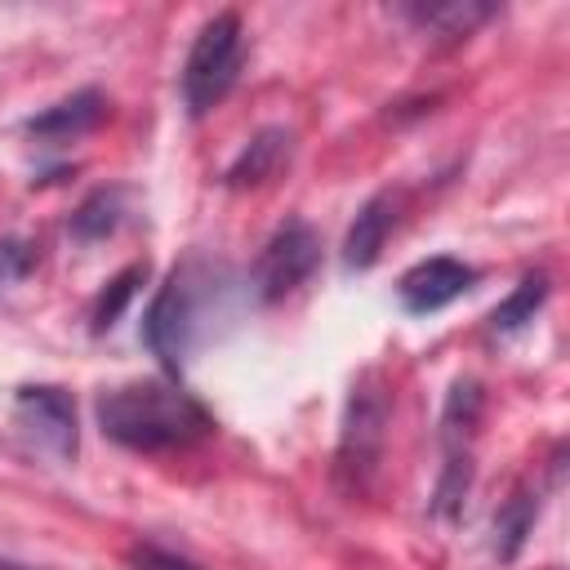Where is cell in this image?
I'll list each match as a JSON object with an SVG mask.
<instances>
[{
    "mask_svg": "<svg viewBox=\"0 0 570 570\" xmlns=\"http://www.w3.org/2000/svg\"><path fill=\"white\" fill-rule=\"evenodd\" d=\"M102 111H107V98H102L98 89H80V94H71V98L53 102L49 111L31 116L27 129L40 134V138H58V142H62V138H76V134L94 129V125L102 120Z\"/></svg>",
    "mask_w": 570,
    "mask_h": 570,
    "instance_id": "9",
    "label": "cell"
},
{
    "mask_svg": "<svg viewBox=\"0 0 570 570\" xmlns=\"http://www.w3.org/2000/svg\"><path fill=\"white\" fill-rule=\"evenodd\" d=\"M289 156V134L285 129H263L227 169V187H254L263 178H272L281 169V160Z\"/></svg>",
    "mask_w": 570,
    "mask_h": 570,
    "instance_id": "10",
    "label": "cell"
},
{
    "mask_svg": "<svg viewBox=\"0 0 570 570\" xmlns=\"http://www.w3.org/2000/svg\"><path fill=\"white\" fill-rule=\"evenodd\" d=\"M218 294H223L218 276L205 272L200 263L174 267L169 281L156 289V298L142 316V338L169 374H178L187 365V356L196 352V343L209 334V316L218 307Z\"/></svg>",
    "mask_w": 570,
    "mask_h": 570,
    "instance_id": "2",
    "label": "cell"
},
{
    "mask_svg": "<svg viewBox=\"0 0 570 570\" xmlns=\"http://www.w3.org/2000/svg\"><path fill=\"white\" fill-rule=\"evenodd\" d=\"M31 263H36V249H31L27 240H0V285L27 276Z\"/></svg>",
    "mask_w": 570,
    "mask_h": 570,
    "instance_id": "16",
    "label": "cell"
},
{
    "mask_svg": "<svg viewBox=\"0 0 570 570\" xmlns=\"http://www.w3.org/2000/svg\"><path fill=\"white\" fill-rule=\"evenodd\" d=\"M543 298H548V276H543V272L521 276V285H517V289L494 307L490 330H494V334H512V330L530 325V321H534V312L543 307Z\"/></svg>",
    "mask_w": 570,
    "mask_h": 570,
    "instance_id": "11",
    "label": "cell"
},
{
    "mask_svg": "<svg viewBox=\"0 0 570 570\" xmlns=\"http://www.w3.org/2000/svg\"><path fill=\"white\" fill-rule=\"evenodd\" d=\"M98 428L125 450L165 454L187 450L214 432L205 405L169 379H134L98 396Z\"/></svg>",
    "mask_w": 570,
    "mask_h": 570,
    "instance_id": "1",
    "label": "cell"
},
{
    "mask_svg": "<svg viewBox=\"0 0 570 570\" xmlns=\"http://www.w3.org/2000/svg\"><path fill=\"white\" fill-rule=\"evenodd\" d=\"M147 281V263H129L120 276H111L107 281V289L94 298V312H89V321H94V334H102V330H111L116 321H120V312L129 307V298L138 294V285Z\"/></svg>",
    "mask_w": 570,
    "mask_h": 570,
    "instance_id": "12",
    "label": "cell"
},
{
    "mask_svg": "<svg viewBox=\"0 0 570 570\" xmlns=\"http://www.w3.org/2000/svg\"><path fill=\"white\" fill-rule=\"evenodd\" d=\"M120 200H125V191H94L76 214H71V232L80 236V240H98V236H107V232H116V223H120Z\"/></svg>",
    "mask_w": 570,
    "mask_h": 570,
    "instance_id": "13",
    "label": "cell"
},
{
    "mask_svg": "<svg viewBox=\"0 0 570 570\" xmlns=\"http://www.w3.org/2000/svg\"><path fill=\"white\" fill-rule=\"evenodd\" d=\"M392 223H396V200H392V191L370 196V200L361 205L356 223L347 227V240H343V263H347L352 272L374 267V263H379V254H383V240H387Z\"/></svg>",
    "mask_w": 570,
    "mask_h": 570,
    "instance_id": "8",
    "label": "cell"
},
{
    "mask_svg": "<svg viewBox=\"0 0 570 570\" xmlns=\"http://www.w3.org/2000/svg\"><path fill=\"white\" fill-rule=\"evenodd\" d=\"M530 521H534V503H530V494H512V499L503 503V512L494 517V534H499V557H503V561L517 557L521 539L530 534Z\"/></svg>",
    "mask_w": 570,
    "mask_h": 570,
    "instance_id": "15",
    "label": "cell"
},
{
    "mask_svg": "<svg viewBox=\"0 0 570 570\" xmlns=\"http://www.w3.org/2000/svg\"><path fill=\"white\" fill-rule=\"evenodd\" d=\"M383 423H387V396L379 387H370V379H361V387L352 392L347 423H343V445H338V472L356 476V485L379 463Z\"/></svg>",
    "mask_w": 570,
    "mask_h": 570,
    "instance_id": "6",
    "label": "cell"
},
{
    "mask_svg": "<svg viewBox=\"0 0 570 570\" xmlns=\"http://www.w3.org/2000/svg\"><path fill=\"white\" fill-rule=\"evenodd\" d=\"M472 281H476V272H472L468 263H459V258H450V254H436V258L414 263V267L401 276L396 294H401V307H405L410 316H428V312H441V307H450L454 298H463V294L472 289Z\"/></svg>",
    "mask_w": 570,
    "mask_h": 570,
    "instance_id": "7",
    "label": "cell"
},
{
    "mask_svg": "<svg viewBox=\"0 0 570 570\" xmlns=\"http://www.w3.org/2000/svg\"><path fill=\"white\" fill-rule=\"evenodd\" d=\"M490 13H494L490 4H423V9H410V18H419L423 27H432L441 36H468Z\"/></svg>",
    "mask_w": 570,
    "mask_h": 570,
    "instance_id": "14",
    "label": "cell"
},
{
    "mask_svg": "<svg viewBox=\"0 0 570 570\" xmlns=\"http://www.w3.org/2000/svg\"><path fill=\"white\" fill-rule=\"evenodd\" d=\"M316 263H321V236L312 232V223L307 218H285L267 236V245H263V254L254 263L249 285H254V294L263 303H276L285 294H294L316 272Z\"/></svg>",
    "mask_w": 570,
    "mask_h": 570,
    "instance_id": "4",
    "label": "cell"
},
{
    "mask_svg": "<svg viewBox=\"0 0 570 570\" xmlns=\"http://www.w3.org/2000/svg\"><path fill=\"white\" fill-rule=\"evenodd\" d=\"M129 566L134 570H200V566H191V561H183V557H174L165 548H134Z\"/></svg>",
    "mask_w": 570,
    "mask_h": 570,
    "instance_id": "17",
    "label": "cell"
},
{
    "mask_svg": "<svg viewBox=\"0 0 570 570\" xmlns=\"http://www.w3.org/2000/svg\"><path fill=\"white\" fill-rule=\"evenodd\" d=\"M240 58H245L240 18L232 9L214 13L200 27V36L191 40V53H187V67H183V102H187L191 116H205L227 98V89L240 76Z\"/></svg>",
    "mask_w": 570,
    "mask_h": 570,
    "instance_id": "3",
    "label": "cell"
},
{
    "mask_svg": "<svg viewBox=\"0 0 570 570\" xmlns=\"http://www.w3.org/2000/svg\"><path fill=\"white\" fill-rule=\"evenodd\" d=\"M0 570H31V566H18V561H4V557H0Z\"/></svg>",
    "mask_w": 570,
    "mask_h": 570,
    "instance_id": "18",
    "label": "cell"
},
{
    "mask_svg": "<svg viewBox=\"0 0 570 570\" xmlns=\"http://www.w3.org/2000/svg\"><path fill=\"white\" fill-rule=\"evenodd\" d=\"M13 419H18V428H22L36 445H45L49 454L76 459V445H80V432H76V401H71L62 387H49V383L22 387V392L13 396Z\"/></svg>",
    "mask_w": 570,
    "mask_h": 570,
    "instance_id": "5",
    "label": "cell"
}]
</instances>
